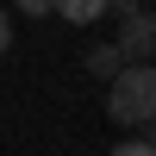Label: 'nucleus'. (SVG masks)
<instances>
[{
  "mask_svg": "<svg viewBox=\"0 0 156 156\" xmlns=\"http://www.w3.org/2000/svg\"><path fill=\"white\" fill-rule=\"evenodd\" d=\"M119 56L125 62H156V12L150 6H125V25H119Z\"/></svg>",
  "mask_w": 156,
  "mask_h": 156,
  "instance_id": "nucleus-2",
  "label": "nucleus"
},
{
  "mask_svg": "<svg viewBox=\"0 0 156 156\" xmlns=\"http://www.w3.org/2000/svg\"><path fill=\"white\" fill-rule=\"evenodd\" d=\"M106 112L119 125H150L156 119V62H125L106 81Z\"/></svg>",
  "mask_w": 156,
  "mask_h": 156,
  "instance_id": "nucleus-1",
  "label": "nucleus"
},
{
  "mask_svg": "<svg viewBox=\"0 0 156 156\" xmlns=\"http://www.w3.org/2000/svg\"><path fill=\"white\" fill-rule=\"evenodd\" d=\"M106 6H119V12H125V6H144V0H106Z\"/></svg>",
  "mask_w": 156,
  "mask_h": 156,
  "instance_id": "nucleus-8",
  "label": "nucleus"
},
{
  "mask_svg": "<svg viewBox=\"0 0 156 156\" xmlns=\"http://www.w3.org/2000/svg\"><path fill=\"white\" fill-rule=\"evenodd\" d=\"M50 12H62V19H69V25H94L100 12H106V0H56V6H50Z\"/></svg>",
  "mask_w": 156,
  "mask_h": 156,
  "instance_id": "nucleus-4",
  "label": "nucleus"
},
{
  "mask_svg": "<svg viewBox=\"0 0 156 156\" xmlns=\"http://www.w3.org/2000/svg\"><path fill=\"white\" fill-rule=\"evenodd\" d=\"M6 50H12V12L0 6V56H6Z\"/></svg>",
  "mask_w": 156,
  "mask_h": 156,
  "instance_id": "nucleus-6",
  "label": "nucleus"
},
{
  "mask_svg": "<svg viewBox=\"0 0 156 156\" xmlns=\"http://www.w3.org/2000/svg\"><path fill=\"white\" fill-rule=\"evenodd\" d=\"M112 156H156V144H144V137H131V144H119Z\"/></svg>",
  "mask_w": 156,
  "mask_h": 156,
  "instance_id": "nucleus-5",
  "label": "nucleus"
},
{
  "mask_svg": "<svg viewBox=\"0 0 156 156\" xmlns=\"http://www.w3.org/2000/svg\"><path fill=\"white\" fill-rule=\"evenodd\" d=\"M12 6H19V12H31V19H37V12H50L56 0H12Z\"/></svg>",
  "mask_w": 156,
  "mask_h": 156,
  "instance_id": "nucleus-7",
  "label": "nucleus"
},
{
  "mask_svg": "<svg viewBox=\"0 0 156 156\" xmlns=\"http://www.w3.org/2000/svg\"><path fill=\"white\" fill-rule=\"evenodd\" d=\"M81 69H87V75H100V81H112V75L125 69V56H119V44H94V50L81 56Z\"/></svg>",
  "mask_w": 156,
  "mask_h": 156,
  "instance_id": "nucleus-3",
  "label": "nucleus"
}]
</instances>
